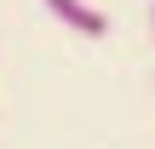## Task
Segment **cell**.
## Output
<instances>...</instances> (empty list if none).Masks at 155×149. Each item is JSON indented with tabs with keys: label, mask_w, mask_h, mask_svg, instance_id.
<instances>
[{
	"label": "cell",
	"mask_w": 155,
	"mask_h": 149,
	"mask_svg": "<svg viewBox=\"0 0 155 149\" xmlns=\"http://www.w3.org/2000/svg\"><path fill=\"white\" fill-rule=\"evenodd\" d=\"M40 6H46V11L63 23V29H75L81 40H98V34H109V17H104L92 0H40Z\"/></svg>",
	"instance_id": "obj_1"
},
{
	"label": "cell",
	"mask_w": 155,
	"mask_h": 149,
	"mask_svg": "<svg viewBox=\"0 0 155 149\" xmlns=\"http://www.w3.org/2000/svg\"><path fill=\"white\" fill-rule=\"evenodd\" d=\"M150 29H155V6H150Z\"/></svg>",
	"instance_id": "obj_2"
}]
</instances>
